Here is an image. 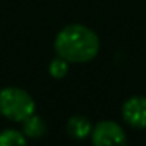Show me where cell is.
I'll use <instances>...</instances> for the list:
<instances>
[{
  "label": "cell",
  "mask_w": 146,
  "mask_h": 146,
  "mask_svg": "<svg viewBox=\"0 0 146 146\" xmlns=\"http://www.w3.org/2000/svg\"><path fill=\"white\" fill-rule=\"evenodd\" d=\"M54 47L58 57L69 63H88L99 54V36L82 24H71L57 33Z\"/></svg>",
  "instance_id": "obj_1"
},
{
  "label": "cell",
  "mask_w": 146,
  "mask_h": 146,
  "mask_svg": "<svg viewBox=\"0 0 146 146\" xmlns=\"http://www.w3.org/2000/svg\"><path fill=\"white\" fill-rule=\"evenodd\" d=\"M35 99L29 91L17 86H7L0 90V115L10 121L22 123L35 113Z\"/></svg>",
  "instance_id": "obj_2"
},
{
  "label": "cell",
  "mask_w": 146,
  "mask_h": 146,
  "mask_svg": "<svg viewBox=\"0 0 146 146\" xmlns=\"http://www.w3.org/2000/svg\"><path fill=\"white\" fill-rule=\"evenodd\" d=\"M91 141L98 146H110V145H126L127 137L123 127L118 123L110 119L99 121L91 130Z\"/></svg>",
  "instance_id": "obj_3"
},
{
  "label": "cell",
  "mask_w": 146,
  "mask_h": 146,
  "mask_svg": "<svg viewBox=\"0 0 146 146\" xmlns=\"http://www.w3.org/2000/svg\"><path fill=\"white\" fill-rule=\"evenodd\" d=\"M123 119L133 129H146V98L132 96L123 104Z\"/></svg>",
  "instance_id": "obj_4"
},
{
  "label": "cell",
  "mask_w": 146,
  "mask_h": 146,
  "mask_svg": "<svg viewBox=\"0 0 146 146\" xmlns=\"http://www.w3.org/2000/svg\"><path fill=\"white\" fill-rule=\"evenodd\" d=\"M66 130L72 138L83 140V138H86V137L91 135L93 124L86 116L76 115V116L69 118V121H68V124H66Z\"/></svg>",
  "instance_id": "obj_5"
},
{
  "label": "cell",
  "mask_w": 146,
  "mask_h": 146,
  "mask_svg": "<svg viewBox=\"0 0 146 146\" xmlns=\"http://www.w3.org/2000/svg\"><path fill=\"white\" fill-rule=\"evenodd\" d=\"M22 132L27 138H41L47 132V126L41 116L33 113L22 121Z\"/></svg>",
  "instance_id": "obj_6"
},
{
  "label": "cell",
  "mask_w": 146,
  "mask_h": 146,
  "mask_svg": "<svg viewBox=\"0 0 146 146\" xmlns=\"http://www.w3.org/2000/svg\"><path fill=\"white\" fill-rule=\"evenodd\" d=\"M27 137L24 132L16 129H5L0 132V146H16V145H25Z\"/></svg>",
  "instance_id": "obj_7"
},
{
  "label": "cell",
  "mask_w": 146,
  "mask_h": 146,
  "mask_svg": "<svg viewBox=\"0 0 146 146\" xmlns=\"http://www.w3.org/2000/svg\"><path fill=\"white\" fill-rule=\"evenodd\" d=\"M68 71H69V61H66L58 55L49 63V74L54 79H63L68 74Z\"/></svg>",
  "instance_id": "obj_8"
}]
</instances>
